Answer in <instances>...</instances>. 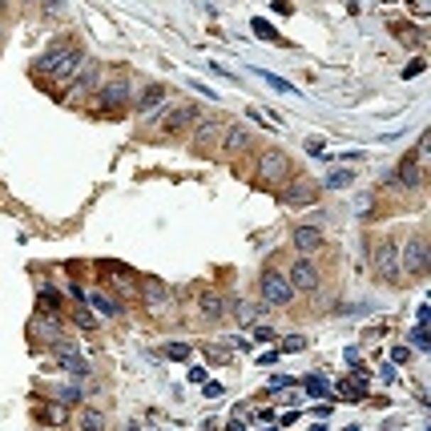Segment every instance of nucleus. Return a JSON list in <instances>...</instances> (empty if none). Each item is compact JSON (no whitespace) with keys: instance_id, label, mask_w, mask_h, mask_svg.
Returning <instances> with one entry per match:
<instances>
[{"instance_id":"4be33fe9","label":"nucleus","mask_w":431,"mask_h":431,"mask_svg":"<svg viewBox=\"0 0 431 431\" xmlns=\"http://www.w3.org/2000/svg\"><path fill=\"white\" fill-rule=\"evenodd\" d=\"M351 182H355V173L351 170H331L322 185H327V190H343V185H351Z\"/></svg>"},{"instance_id":"9b49d317","label":"nucleus","mask_w":431,"mask_h":431,"mask_svg":"<svg viewBox=\"0 0 431 431\" xmlns=\"http://www.w3.org/2000/svg\"><path fill=\"white\" fill-rule=\"evenodd\" d=\"M73 53H77V45H73V40H57V45H53V49H45V57L37 61V73H45V77H57V69H61V65L69 61Z\"/></svg>"},{"instance_id":"1a4fd4ad","label":"nucleus","mask_w":431,"mask_h":431,"mask_svg":"<svg viewBox=\"0 0 431 431\" xmlns=\"http://www.w3.org/2000/svg\"><path fill=\"white\" fill-rule=\"evenodd\" d=\"M53 355H57V363H61L69 375H77V379H93V371H89L85 355H81V351H77L69 339H57V343H53Z\"/></svg>"},{"instance_id":"2eb2a0df","label":"nucleus","mask_w":431,"mask_h":431,"mask_svg":"<svg viewBox=\"0 0 431 431\" xmlns=\"http://www.w3.org/2000/svg\"><path fill=\"white\" fill-rule=\"evenodd\" d=\"M133 97V89H129V81H109V85H101V109H121L125 101Z\"/></svg>"},{"instance_id":"2f4dec72","label":"nucleus","mask_w":431,"mask_h":431,"mask_svg":"<svg viewBox=\"0 0 431 431\" xmlns=\"http://www.w3.org/2000/svg\"><path fill=\"white\" fill-rule=\"evenodd\" d=\"M411 339H415L419 351H427V331H423V327H415V334H411Z\"/></svg>"},{"instance_id":"473e14b6","label":"nucleus","mask_w":431,"mask_h":431,"mask_svg":"<svg viewBox=\"0 0 431 431\" xmlns=\"http://www.w3.org/2000/svg\"><path fill=\"white\" fill-rule=\"evenodd\" d=\"M4 13H9V0H0V16H4Z\"/></svg>"},{"instance_id":"6e6552de","label":"nucleus","mask_w":431,"mask_h":431,"mask_svg":"<svg viewBox=\"0 0 431 431\" xmlns=\"http://www.w3.org/2000/svg\"><path fill=\"white\" fill-rule=\"evenodd\" d=\"M286 283H290V290H302V295H315L319 290V283H322V274H319V266L310 258H298L295 266H290V274H286Z\"/></svg>"},{"instance_id":"a878e982","label":"nucleus","mask_w":431,"mask_h":431,"mask_svg":"<svg viewBox=\"0 0 431 431\" xmlns=\"http://www.w3.org/2000/svg\"><path fill=\"white\" fill-rule=\"evenodd\" d=\"M262 81H266V85H271L274 93H295V85H290L286 77H271V73H262Z\"/></svg>"},{"instance_id":"ddd939ff","label":"nucleus","mask_w":431,"mask_h":431,"mask_svg":"<svg viewBox=\"0 0 431 431\" xmlns=\"http://www.w3.org/2000/svg\"><path fill=\"white\" fill-rule=\"evenodd\" d=\"M315 197H319V185L310 182V178H290L286 182V194H283L286 206H310Z\"/></svg>"},{"instance_id":"bb28decb","label":"nucleus","mask_w":431,"mask_h":431,"mask_svg":"<svg viewBox=\"0 0 431 431\" xmlns=\"http://www.w3.org/2000/svg\"><path fill=\"white\" fill-rule=\"evenodd\" d=\"M250 25H254V37H262V40H274V37H278V33H274V25H271V21H262V16H258V21H250Z\"/></svg>"},{"instance_id":"393cba45","label":"nucleus","mask_w":431,"mask_h":431,"mask_svg":"<svg viewBox=\"0 0 431 431\" xmlns=\"http://www.w3.org/2000/svg\"><path fill=\"white\" fill-rule=\"evenodd\" d=\"M161 355H165V359H178V363H185V359L194 355V351H190L185 343H165V347H161Z\"/></svg>"},{"instance_id":"9d476101","label":"nucleus","mask_w":431,"mask_h":431,"mask_svg":"<svg viewBox=\"0 0 431 431\" xmlns=\"http://www.w3.org/2000/svg\"><path fill=\"white\" fill-rule=\"evenodd\" d=\"M165 101H170V89L158 85V81H153V85H146V89H133V109H137V117H141V121H146V117H153V109H158V105H165Z\"/></svg>"},{"instance_id":"f8f14e48","label":"nucleus","mask_w":431,"mask_h":431,"mask_svg":"<svg viewBox=\"0 0 431 431\" xmlns=\"http://www.w3.org/2000/svg\"><path fill=\"white\" fill-rule=\"evenodd\" d=\"M197 310H202L206 322H218V319L230 315V298H226L222 290H202V295H197Z\"/></svg>"},{"instance_id":"cd10ccee","label":"nucleus","mask_w":431,"mask_h":431,"mask_svg":"<svg viewBox=\"0 0 431 431\" xmlns=\"http://www.w3.org/2000/svg\"><path fill=\"white\" fill-rule=\"evenodd\" d=\"M73 319L81 322V327H85V331H93V327H97V319H93V310H85V307H81V302H77V310H73Z\"/></svg>"},{"instance_id":"7ed1b4c3","label":"nucleus","mask_w":431,"mask_h":431,"mask_svg":"<svg viewBox=\"0 0 431 431\" xmlns=\"http://www.w3.org/2000/svg\"><path fill=\"white\" fill-rule=\"evenodd\" d=\"M258 295H262L266 307H290V302H295V290H290V283H286V274H278V271L262 274Z\"/></svg>"},{"instance_id":"72a5a7b5","label":"nucleus","mask_w":431,"mask_h":431,"mask_svg":"<svg viewBox=\"0 0 431 431\" xmlns=\"http://www.w3.org/2000/svg\"><path fill=\"white\" fill-rule=\"evenodd\" d=\"M21 4H37V0H21Z\"/></svg>"},{"instance_id":"c85d7f7f","label":"nucleus","mask_w":431,"mask_h":431,"mask_svg":"<svg viewBox=\"0 0 431 431\" xmlns=\"http://www.w3.org/2000/svg\"><path fill=\"white\" fill-rule=\"evenodd\" d=\"M290 383H302V379H295V375H271V391H283V387H290Z\"/></svg>"},{"instance_id":"4468645a","label":"nucleus","mask_w":431,"mask_h":431,"mask_svg":"<svg viewBox=\"0 0 431 431\" xmlns=\"http://www.w3.org/2000/svg\"><path fill=\"white\" fill-rule=\"evenodd\" d=\"M222 129H226L222 117H206V121H197V125H194V141H190V149H194V153H202L206 146H214V141L222 137Z\"/></svg>"},{"instance_id":"a211bd4d","label":"nucleus","mask_w":431,"mask_h":431,"mask_svg":"<svg viewBox=\"0 0 431 431\" xmlns=\"http://www.w3.org/2000/svg\"><path fill=\"white\" fill-rule=\"evenodd\" d=\"M419 158H423V153H411V158H403V165H399V182L407 185V190H419V185H423V170H419Z\"/></svg>"},{"instance_id":"dca6fc26","label":"nucleus","mask_w":431,"mask_h":431,"mask_svg":"<svg viewBox=\"0 0 431 431\" xmlns=\"http://www.w3.org/2000/svg\"><path fill=\"white\" fill-rule=\"evenodd\" d=\"M77 423H81V431H109V415H105L97 403L77 407Z\"/></svg>"},{"instance_id":"7c9ffc66","label":"nucleus","mask_w":431,"mask_h":431,"mask_svg":"<svg viewBox=\"0 0 431 431\" xmlns=\"http://www.w3.org/2000/svg\"><path fill=\"white\" fill-rule=\"evenodd\" d=\"M302 347H307V339H302V334H290L283 343V351H302Z\"/></svg>"},{"instance_id":"f03ea898","label":"nucleus","mask_w":431,"mask_h":431,"mask_svg":"<svg viewBox=\"0 0 431 431\" xmlns=\"http://www.w3.org/2000/svg\"><path fill=\"white\" fill-rule=\"evenodd\" d=\"M290 158H286L283 149H266L262 153V161H258V182L262 185H286L290 182Z\"/></svg>"},{"instance_id":"423d86ee","label":"nucleus","mask_w":431,"mask_h":431,"mask_svg":"<svg viewBox=\"0 0 431 431\" xmlns=\"http://www.w3.org/2000/svg\"><path fill=\"white\" fill-rule=\"evenodd\" d=\"M399 262H403L407 274L423 278V274H427V238H423V234H411V238H407V246L399 250Z\"/></svg>"},{"instance_id":"6ab92c4d","label":"nucleus","mask_w":431,"mask_h":431,"mask_svg":"<svg viewBox=\"0 0 431 431\" xmlns=\"http://www.w3.org/2000/svg\"><path fill=\"white\" fill-rule=\"evenodd\" d=\"M73 85H77V93H89V89H97V85H101V65H97V61H85V69L73 77Z\"/></svg>"},{"instance_id":"aec40b11","label":"nucleus","mask_w":431,"mask_h":431,"mask_svg":"<svg viewBox=\"0 0 431 431\" xmlns=\"http://www.w3.org/2000/svg\"><path fill=\"white\" fill-rule=\"evenodd\" d=\"M85 298H89V307L97 310V315H109V319H113V315H121V302H117V298H109L105 290H89Z\"/></svg>"},{"instance_id":"f257e3e1","label":"nucleus","mask_w":431,"mask_h":431,"mask_svg":"<svg viewBox=\"0 0 431 431\" xmlns=\"http://www.w3.org/2000/svg\"><path fill=\"white\" fill-rule=\"evenodd\" d=\"M137 298L146 302V310L153 319H170L178 315V295H173L170 283H161V278H149L146 286H137Z\"/></svg>"},{"instance_id":"5701e85b","label":"nucleus","mask_w":431,"mask_h":431,"mask_svg":"<svg viewBox=\"0 0 431 431\" xmlns=\"http://www.w3.org/2000/svg\"><path fill=\"white\" fill-rule=\"evenodd\" d=\"M302 387H307V395H315V399L331 395V383L322 379V375H307V383H302Z\"/></svg>"},{"instance_id":"f3484780","label":"nucleus","mask_w":431,"mask_h":431,"mask_svg":"<svg viewBox=\"0 0 431 431\" xmlns=\"http://www.w3.org/2000/svg\"><path fill=\"white\" fill-rule=\"evenodd\" d=\"M295 250H298V258L319 254V250H322V234L315 230V226H298V230H295Z\"/></svg>"},{"instance_id":"412c9836","label":"nucleus","mask_w":431,"mask_h":431,"mask_svg":"<svg viewBox=\"0 0 431 431\" xmlns=\"http://www.w3.org/2000/svg\"><path fill=\"white\" fill-rule=\"evenodd\" d=\"M81 395H85L81 383H65V387H57V399H61L65 407H81Z\"/></svg>"},{"instance_id":"b1692460","label":"nucleus","mask_w":431,"mask_h":431,"mask_svg":"<svg viewBox=\"0 0 431 431\" xmlns=\"http://www.w3.org/2000/svg\"><path fill=\"white\" fill-rule=\"evenodd\" d=\"M40 419H45V423H65V419H69V407L65 403H49L45 411H40Z\"/></svg>"},{"instance_id":"39448f33","label":"nucleus","mask_w":431,"mask_h":431,"mask_svg":"<svg viewBox=\"0 0 431 431\" xmlns=\"http://www.w3.org/2000/svg\"><path fill=\"white\" fill-rule=\"evenodd\" d=\"M371 262H375V274H379L383 283H399V274H403V262H399V242H379Z\"/></svg>"},{"instance_id":"0eeeda50","label":"nucleus","mask_w":431,"mask_h":431,"mask_svg":"<svg viewBox=\"0 0 431 431\" xmlns=\"http://www.w3.org/2000/svg\"><path fill=\"white\" fill-rule=\"evenodd\" d=\"M197 121V105H170L161 113V125H158V137H178L185 125Z\"/></svg>"},{"instance_id":"f704fd0d","label":"nucleus","mask_w":431,"mask_h":431,"mask_svg":"<svg viewBox=\"0 0 431 431\" xmlns=\"http://www.w3.org/2000/svg\"><path fill=\"white\" fill-rule=\"evenodd\" d=\"M129 431H137V423H129Z\"/></svg>"},{"instance_id":"c756f323","label":"nucleus","mask_w":431,"mask_h":431,"mask_svg":"<svg viewBox=\"0 0 431 431\" xmlns=\"http://www.w3.org/2000/svg\"><path fill=\"white\" fill-rule=\"evenodd\" d=\"M61 9H65V0H40V13L45 16H57Z\"/></svg>"},{"instance_id":"20e7f679","label":"nucleus","mask_w":431,"mask_h":431,"mask_svg":"<svg viewBox=\"0 0 431 431\" xmlns=\"http://www.w3.org/2000/svg\"><path fill=\"white\" fill-rule=\"evenodd\" d=\"M254 146V133H250L242 121H226L222 137H218V153L222 158H238V153H246V149Z\"/></svg>"}]
</instances>
